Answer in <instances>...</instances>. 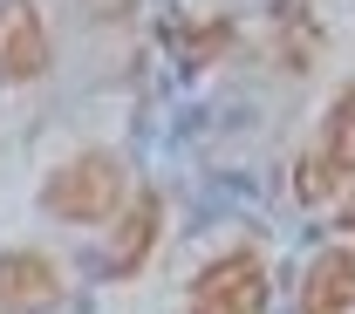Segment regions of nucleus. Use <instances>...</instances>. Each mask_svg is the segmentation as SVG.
<instances>
[{
  "mask_svg": "<svg viewBox=\"0 0 355 314\" xmlns=\"http://www.w3.org/2000/svg\"><path fill=\"white\" fill-rule=\"evenodd\" d=\"M342 232H355V184H349V198H342Z\"/></svg>",
  "mask_w": 355,
  "mask_h": 314,
  "instance_id": "6e6552de",
  "label": "nucleus"
},
{
  "mask_svg": "<svg viewBox=\"0 0 355 314\" xmlns=\"http://www.w3.org/2000/svg\"><path fill=\"white\" fill-rule=\"evenodd\" d=\"M48 76V28L35 0H0V82H42Z\"/></svg>",
  "mask_w": 355,
  "mask_h": 314,
  "instance_id": "20e7f679",
  "label": "nucleus"
},
{
  "mask_svg": "<svg viewBox=\"0 0 355 314\" xmlns=\"http://www.w3.org/2000/svg\"><path fill=\"white\" fill-rule=\"evenodd\" d=\"M349 184H355V82L328 103V116H321V130H314L308 157H301V171H294L301 205H328V198L349 191Z\"/></svg>",
  "mask_w": 355,
  "mask_h": 314,
  "instance_id": "f03ea898",
  "label": "nucleus"
},
{
  "mask_svg": "<svg viewBox=\"0 0 355 314\" xmlns=\"http://www.w3.org/2000/svg\"><path fill=\"white\" fill-rule=\"evenodd\" d=\"M123 164L110 157V150H83V157H69L55 178L42 184V212L48 219H69V225H103L123 212Z\"/></svg>",
  "mask_w": 355,
  "mask_h": 314,
  "instance_id": "f257e3e1",
  "label": "nucleus"
},
{
  "mask_svg": "<svg viewBox=\"0 0 355 314\" xmlns=\"http://www.w3.org/2000/svg\"><path fill=\"white\" fill-rule=\"evenodd\" d=\"M157 225H164V198L157 191H137L130 198V219L116 225V239H110V273H137L150 260V246H157Z\"/></svg>",
  "mask_w": 355,
  "mask_h": 314,
  "instance_id": "0eeeda50",
  "label": "nucleus"
},
{
  "mask_svg": "<svg viewBox=\"0 0 355 314\" xmlns=\"http://www.w3.org/2000/svg\"><path fill=\"white\" fill-rule=\"evenodd\" d=\"M62 301V273L42 253H0V314H48Z\"/></svg>",
  "mask_w": 355,
  "mask_h": 314,
  "instance_id": "39448f33",
  "label": "nucleus"
},
{
  "mask_svg": "<svg viewBox=\"0 0 355 314\" xmlns=\"http://www.w3.org/2000/svg\"><path fill=\"white\" fill-rule=\"evenodd\" d=\"M355 308V246H328L301 280V314H349Z\"/></svg>",
  "mask_w": 355,
  "mask_h": 314,
  "instance_id": "423d86ee",
  "label": "nucleus"
},
{
  "mask_svg": "<svg viewBox=\"0 0 355 314\" xmlns=\"http://www.w3.org/2000/svg\"><path fill=\"white\" fill-rule=\"evenodd\" d=\"M191 314H266V267L260 253H219L191 280Z\"/></svg>",
  "mask_w": 355,
  "mask_h": 314,
  "instance_id": "7ed1b4c3",
  "label": "nucleus"
}]
</instances>
